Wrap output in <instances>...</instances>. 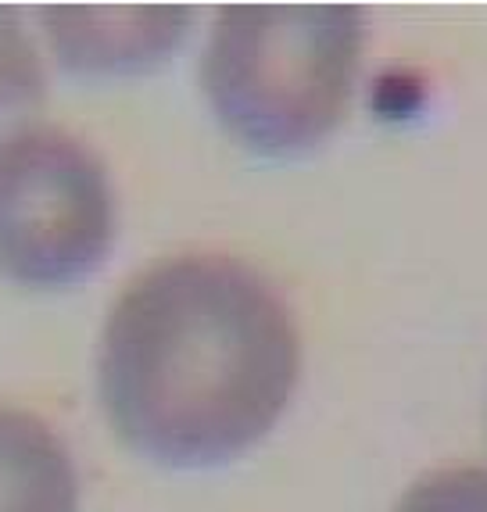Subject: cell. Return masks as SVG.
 <instances>
[{
    "label": "cell",
    "instance_id": "6da1fadb",
    "mask_svg": "<svg viewBox=\"0 0 487 512\" xmlns=\"http://www.w3.org/2000/svg\"><path fill=\"white\" fill-rule=\"evenodd\" d=\"M298 380L291 305L230 255L147 265L104 319L97 387L108 423L162 466L240 459L280 423Z\"/></svg>",
    "mask_w": 487,
    "mask_h": 512
},
{
    "label": "cell",
    "instance_id": "7a4b0ae2",
    "mask_svg": "<svg viewBox=\"0 0 487 512\" xmlns=\"http://www.w3.org/2000/svg\"><path fill=\"white\" fill-rule=\"evenodd\" d=\"M366 43L355 4H226L201 86L219 126L262 158L316 151L348 115Z\"/></svg>",
    "mask_w": 487,
    "mask_h": 512
},
{
    "label": "cell",
    "instance_id": "3957f363",
    "mask_svg": "<svg viewBox=\"0 0 487 512\" xmlns=\"http://www.w3.org/2000/svg\"><path fill=\"white\" fill-rule=\"evenodd\" d=\"M119 208L90 144L58 126L0 133V276L29 291L83 283L112 255Z\"/></svg>",
    "mask_w": 487,
    "mask_h": 512
},
{
    "label": "cell",
    "instance_id": "277c9868",
    "mask_svg": "<svg viewBox=\"0 0 487 512\" xmlns=\"http://www.w3.org/2000/svg\"><path fill=\"white\" fill-rule=\"evenodd\" d=\"M194 11L183 4H47L43 33L76 76H137L183 43Z\"/></svg>",
    "mask_w": 487,
    "mask_h": 512
},
{
    "label": "cell",
    "instance_id": "5b68a950",
    "mask_svg": "<svg viewBox=\"0 0 487 512\" xmlns=\"http://www.w3.org/2000/svg\"><path fill=\"white\" fill-rule=\"evenodd\" d=\"M79 473L51 423L0 405V512H76Z\"/></svg>",
    "mask_w": 487,
    "mask_h": 512
},
{
    "label": "cell",
    "instance_id": "8992f818",
    "mask_svg": "<svg viewBox=\"0 0 487 512\" xmlns=\"http://www.w3.org/2000/svg\"><path fill=\"white\" fill-rule=\"evenodd\" d=\"M43 97V65L15 8L0 4V119Z\"/></svg>",
    "mask_w": 487,
    "mask_h": 512
},
{
    "label": "cell",
    "instance_id": "52a82bcc",
    "mask_svg": "<svg viewBox=\"0 0 487 512\" xmlns=\"http://www.w3.org/2000/svg\"><path fill=\"white\" fill-rule=\"evenodd\" d=\"M394 512H487V470L455 466L416 480Z\"/></svg>",
    "mask_w": 487,
    "mask_h": 512
}]
</instances>
